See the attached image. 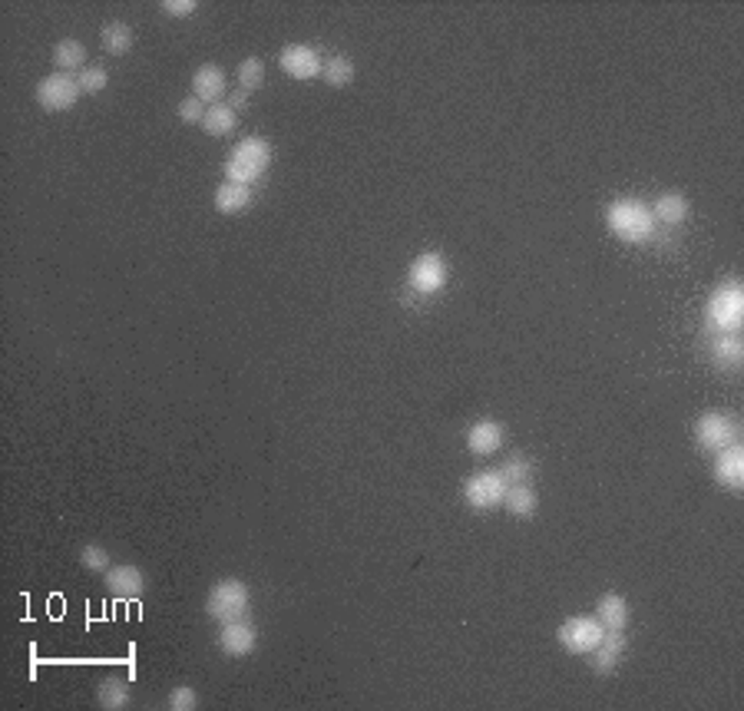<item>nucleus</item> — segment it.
<instances>
[{
    "label": "nucleus",
    "mask_w": 744,
    "mask_h": 711,
    "mask_svg": "<svg viewBox=\"0 0 744 711\" xmlns=\"http://www.w3.org/2000/svg\"><path fill=\"white\" fill-rule=\"evenodd\" d=\"M715 480H718L725 490H731V493H738V490L744 486V447L741 443H731V447L718 451Z\"/></svg>",
    "instance_id": "15"
},
{
    "label": "nucleus",
    "mask_w": 744,
    "mask_h": 711,
    "mask_svg": "<svg viewBox=\"0 0 744 711\" xmlns=\"http://www.w3.org/2000/svg\"><path fill=\"white\" fill-rule=\"evenodd\" d=\"M503 496H506V480H503L500 470H480L463 483V500H467L470 510L490 513L503 506Z\"/></svg>",
    "instance_id": "5"
},
{
    "label": "nucleus",
    "mask_w": 744,
    "mask_h": 711,
    "mask_svg": "<svg viewBox=\"0 0 744 711\" xmlns=\"http://www.w3.org/2000/svg\"><path fill=\"white\" fill-rule=\"evenodd\" d=\"M503 480H506V486L510 483H533V473H537V463L529 457H523V453H513V457H506V463L500 467Z\"/></svg>",
    "instance_id": "27"
},
{
    "label": "nucleus",
    "mask_w": 744,
    "mask_h": 711,
    "mask_svg": "<svg viewBox=\"0 0 744 711\" xmlns=\"http://www.w3.org/2000/svg\"><path fill=\"white\" fill-rule=\"evenodd\" d=\"M261 83H265V60H261V57H249V60L239 63V90L251 93V90H259Z\"/></svg>",
    "instance_id": "28"
},
{
    "label": "nucleus",
    "mask_w": 744,
    "mask_h": 711,
    "mask_svg": "<svg viewBox=\"0 0 744 711\" xmlns=\"http://www.w3.org/2000/svg\"><path fill=\"white\" fill-rule=\"evenodd\" d=\"M80 96H83V90H80V80L73 73L53 69L50 77L37 83V103L44 106L47 113H67V110L77 106Z\"/></svg>",
    "instance_id": "4"
},
{
    "label": "nucleus",
    "mask_w": 744,
    "mask_h": 711,
    "mask_svg": "<svg viewBox=\"0 0 744 711\" xmlns=\"http://www.w3.org/2000/svg\"><path fill=\"white\" fill-rule=\"evenodd\" d=\"M271 165V146L261 136H245L226 159V179L229 183L255 186Z\"/></svg>",
    "instance_id": "2"
},
{
    "label": "nucleus",
    "mask_w": 744,
    "mask_h": 711,
    "mask_svg": "<svg viewBox=\"0 0 744 711\" xmlns=\"http://www.w3.org/2000/svg\"><path fill=\"white\" fill-rule=\"evenodd\" d=\"M503 506H506V513L519 516V520H529V516L539 510L537 486H533V483H510V486H506V496H503Z\"/></svg>",
    "instance_id": "17"
},
{
    "label": "nucleus",
    "mask_w": 744,
    "mask_h": 711,
    "mask_svg": "<svg viewBox=\"0 0 744 711\" xmlns=\"http://www.w3.org/2000/svg\"><path fill=\"white\" fill-rule=\"evenodd\" d=\"M602 635H606V629H602V622H599L596 616H572L559 625V635H556V639H559V645H563L569 655H589V652L602 642Z\"/></svg>",
    "instance_id": "6"
},
{
    "label": "nucleus",
    "mask_w": 744,
    "mask_h": 711,
    "mask_svg": "<svg viewBox=\"0 0 744 711\" xmlns=\"http://www.w3.org/2000/svg\"><path fill=\"white\" fill-rule=\"evenodd\" d=\"M249 586L242 579H218L206 596V612L208 619L216 622H239V619H249Z\"/></svg>",
    "instance_id": "3"
},
{
    "label": "nucleus",
    "mask_w": 744,
    "mask_h": 711,
    "mask_svg": "<svg viewBox=\"0 0 744 711\" xmlns=\"http://www.w3.org/2000/svg\"><path fill=\"white\" fill-rule=\"evenodd\" d=\"M103 582H106V592L113 599H136L143 596V589H146V576H143V569H136V566H110L103 573Z\"/></svg>",
    "instance_id": "12"
},
{
    "label": "nucleus",
    "mask_w": 744,
    "mask_h": 711,
    "mask_svg": "<svg viewBox=\"0 0 744 711\" xmlns=\"http://www.w3.org/2000/svg\"><path fill=\"white\" fill-rule=\"evenodd\" d=\"M606 222H609V232L625 245L649 242L652 232H655L652 208L639 199H615L612 206L606 208Z\"/></svg>",
    "instance_id": "1"
},
{
    "label": "nucleus",
    "mask_w": 744,
    "mask_h": 711,
    "mask_svg": "<svg viewBox=\"0 0 744 711\" xmlns=\"http://www.w3.org/2000/svg\"><path fill=\"white\" fill-rule=\"evenodd\" d=\"M652 218L662 222V226H678V222L688 218V199L682 192H662L655 206H652Z\"/></svg>",
    "instance_id": "20"
},
{
    "label": "nucleus",
    "mask_w": 744,
    "mask_h": 711,
    "mask_svg": "<svg viewBox=\"0 0 744 711\" xmlns=\"http://www.w3.org/2000/svg\"><path fill=\"white\" fill-rule=\"evenodd\" d=\"M77 80H80V90H83L87 96H93V93H103V90H106V83H110V73H106L103 67H87Z\"/></svg>",
    "instance_id": "30"
},
{
    "label": "nucleus",
    "mask_w": 744,
    "mask_h": 711,
    "mask_svg": "<svg viewBox=\"0 0 744 711\" xmlns=\"http://www.w3.org/2000/svg\"><path fill=\"white\" fill-rule=\"evenodd\" d=\"M226 93H229V80H226V69L222 67H216V63H202V67L192 73V96H199L206 106L226 103Z\"/></svg>",
    "instance_id": "11"
},
{
    "label": "nucleus",
    "mask_w": 744,
    "mask_h": 711,
    "mask_svg": "<svg viewBox=\"0 0 744 711\" xmlns=\"http://www.w3.org/2000/svg\"><path fill=\"white\" fill-rule=\"evenodd\" d=\"M83 63H87V47L80 44V40H60V44L53 47V67L60 69V73H83Z\"/></svg>",
    "instance_id": "23"
},
{
    "label": "nucleus",
    "mask_w": 744,
    "mask_h": 711,
    "mask_svg": "<svg viewBox=\"0 0 744 711\" xmlns=\"http://www.w3.org/2000/svg\"><path fill=\"white\" fill-rule=\"evenodd\" d=\"M321 80L335 90L351 87V83H355V63L347 60V57H328L324 67H321Z\"/></svg>",
    "instance_id": "26"
},
{
    "label": "nucleus",
    "mask_w": 744,
    "mask_h": 711,
    "mask_svg": "<svg viewBox=\"0 0 744 711\" xmlns=\"http://www.w3.org/2000/svg\"><path fill=\"white\" fill-rule=\"evenodd\" d=\"M100 40H103V50L110 53V57H126V53L133 50V44H136L133 27L122 24V20H110V24L100 30Z\"/></svg>",
    "instance_id": "22"
},
{
    "label": "nucleus",
    "mask_w": 744,
    "mask_h": 711,
    "mask_svg": "<svg viewBox=\"0 0 744 711\" xmlns=\"http://www.w3.org/2000/svg\"><path fill=\"white\" fill-rule=\"evenodd\" d=\"M503 437L506 434H503L500 420L484 417V420H476V424L467 430V451L473 453V457H494V453L503 447Z\"/></svg>",
    "instance_id": "13"
},
{
    "label": "nucleus",
    "mask_w": 744,
    "mask_h": 711,
    "mask_svg": "<svg viewBox=\"0 0 744 711\" xmlns=\"http://www.w3.org/2000/svg\"><path fill=\"white\" fill-rule=\"evenodd\" d=\"M738 434L741 430H738L735 420L728 414H718V410L698 417V424H695V443L708 453H718L725 447H731V443H738Z\"/></svg>",
    "instance_id": "7"
},
{
    "label": "nucleus",
    "mask_w": 744,
    "mask_h": 711,
    "mask_svg": "<svg viewBox=\"0 0 744 711\" xmlns=\"http://www.w3.org/2000/svg\"><path fill=\"white\" fill-rule=\"evenodd\" d=\"M196 10H199L196 0H163V14L169 17H192Z\"/></svg>",
    "instance_id": "33"
},
{
    "label": "nucleus",
    "mask_w": 744,
    "mask_h": 711,
    "mask_svg": "<svg viewBox=\"0 0 744 711\" xmlns=\"http://www.w3.org/2000/svg\"><path fill=\"white\" fill-rule=\"evenodd\" d=\"M596 619L602 622V629L622 632L625 625H629V602H625V596H619V592H606V596L599 599Z\"/></svg>",
    "instance_id": "18"
},
{
    "label": "nucleus",
    "mask_w": 744,
    "mask_h": 711,
    "mask_svg": "<svg viewBox=\"0 0 744 711\" xmlns=\"http://www.w3.org/2000/svg\"><path fill=\"white\" fill-rule=\"evenodd\" d=\"M622 652H625V635L606 629L602 642L589 652V659H592V668H596L599 675H612L615 668H619V662H622Z\"/></svg>",
    "instance_id": "16"
},
{
    "label": "nucleus",
    "mask_w": 744,
    "mask_h": 711,
    "mask_svg": "<svg viewBox=\"0 0 744 711\" xmlns=\"http://www.w3.org/2000/svg\"><path fill=\"white\" fill-rule=\"evenodd\" d=\"M255 642H259V635H255V629H251L245 619H239V622H226L222 625V632H218V649L226 652V655H232V659H245V655H251V652H255Z\"/></svg>",
    "instance_id": "14"
},
{
    "label": "nucleus",
    "mask_w": 744,
    "mask_h": 711,
    "mask_svg": "<svg viewBox=\"0 0 744 711\" xmlns=\"http://www.w3.org/2000/svg\"><path fill=\"white\" fill-rule=\"evenodd\" d=\"M711 355H715V361H718L721 367H741V357H744L741 334H738V331L718 334V341L711 345Z\"/></svg>",
    "instance_id": "24"
},
{
    "label": "nucleus",
    "mask_w": 744,
    "mask_h": 711,
    "mask_svg": "<svg viewBox=\"0 0 744 711\" xmlns=\"http://www.w3.org/2000/svg\"><path fill=\"white\" fill-rule=\"evenodd\" d=\"M235 126H239V113L229 103H212L202 116V130L212 139L229 136V133H235Z\"/></svg>",
    "instance_id": "21"
},
{
    "label": "nucleus",
    "mask_w": 744,
    "mask_h": 711,
    "mask_svg": "<svg viewBox=\"0 0 744 711\" xmlns=\"http://www.w3.org/2000/svg\"><path fill=\"white\" fill-rule=\"evenodd\" d=\"M278 67H282V73L292 80H314V77H321L324 60H321V53L314 50V47L288 44L285 50H282V57H278Z\"/></svg>",
    "instance_id": "10"
},
{
    "label": "nucleus",
    "mask_w": 744,
    "mask_h": 711,
    "mask_svg": "<svg viewBox=\"0 0 744 711\" xmlns=\"http://www.w3.org/2000/svg\"><path fill=\"white\" fill-rule=\"evenodd\" d=\"M206 110H208V106L202 103L199 96H186V100L179 103V120L189 122V126H202V116H206Z\"/></svg>",
    "instance_id": "32"
},
{
    "label": "nucleus",
    "mask_w": 744,
    "mask_h": 711,
    "mask_svg": "<svg viewBox=\"0 0 744 711\" xmlns=\"http://www.w3.org/2000/svg\"><path fill=\"white\" fill-rule=\"evenodd\" d=\"M251 186H242V183H222L216 189V208L222 212V216H239V212H245V208L251 206Z\"/></svg>",
    "instance_id": "19"
},
{
    "label": "nucleus",
    "mask_w": 744,
    "mask_h": 711,
    "mask_svg": "<svg viewBox=\"0 0 744 711\" xmlns=\"http://www.w3.org/2000/svg\"><path fill=\"white\" fill-rule=\"evenodd\" d=\"M226 103L232 106L235 113H245V110H249V93H245V90H239V93H229Z\"/></svg>",
    "instance_id": "34"
},
{
    "label": "nucleus",
    "mask_w": 744,
    "mask_h": 711,
    "mask_svg": "<svg viewBox=\"0 0 744 711\" xmlns=\"http://www.w3.org/2000/svg\"><path fill=\"white\" fill-rule=\"evenodd\" d=\"M407 285L414 288L417 295H437L447 285V261L437 252L417 255L410 271H407Z\"/></svg>",
    "instance_id": "9"
},
{
    "label": "nucleus",
    "mask_w": 744,
    "mask_h": 711,
    "mask_svg": "<svg viewBox=\"0 0 744 711\" xmlns=\"http://www.w3.org/2000/svg\"><path fill=\"white\" fill-rule=\"evenodd\" d=\"M744 318V298L738 281L721 285L708 302V324H715L718 331H738Z\"/></svg>",
    "instance_id": "8"
},
{
    "label": "nucleus",
    "mask_w": 744,
    "mask_h": 711,
    "mask_svg": "<svg viewBox=\"0 0 744 711\" xmlns=\"http://www.w3.org/2000/svg\"><path fill=\"white\" fill-rule=\"evenodd\" d=\"M169 708L173 711H196L199 708V695H196V688L189 685H179L169 692Z\"/></svg>",
    "instance_id": "31"
},
{
    "label": "nucleus",
    "mask_w": 744,
    "mask_h": 711,
    "mask_svg": "<svg viewBox=\"0 0 744 711\" xmlns=\"http://www.w3.org/2000/svg\"><path fill=\"white\" fill-rule=\"evenodd\" d=\"M80 563H83V569H90V573H106V569H110V553H106L103 547L90 543V547L80 549Z\"/></svg>",
    "instance_id": "29"
},
{
    "label": "nucleus",
    "mask_w": 744,
    "mask_h": 711,
    "mask_svg": "<svg viewBox=\"0 0 744 711\" xmlns=\"http://www.w3.org/2000/svg\"><path fill=\"white\" fill-rule=\"evenodd\" d=\"M96 705L103 711H122L130 705V685L122 678H106L100 682V692H96Z\"/></svg>",
    "instance_id": "25"
}]
</instances>
